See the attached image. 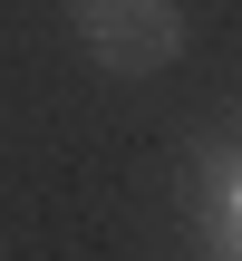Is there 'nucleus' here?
<instances>
[{
  "label": "nucleus",
  "instance_id": "f257e3e1",
  "mask_svg": "<svg viewBox=\"0 0 242 261\" xmlns=\"http://www.w3.org/2000/svg\"><path fill=\"white\" fill-rule=\"evenodd\" d=\"M68 39L107 77H155L184 58L194 19H184V0H68Z\"/></svg>",
  "mask_w": 242,
  "mask_h": 261
}]
</instances>
